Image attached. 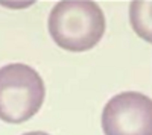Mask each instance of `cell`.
<instances>
[{
  "instance_id": "1",
  "label": "cell",
  "mask_w": 152,
  "mask_h": 135,
  "mask_svg": "<svg viewBox=\"0 0 152 135\" xmlns=\"http://www.w3.org/2000/svg\"><path fill=\"white\" fill-rule=\"evenodd\" d=\"M47 28L58 47L69 52H87L102 40L105 15L96 2L64 0L52 8Z\"/></svg>"
},
{
  "instance_id": "2",
  "label": "cell",
  "mask_w": 152,
  "mask_h": 135,
  "mask_svg": "<svg viewBox=\"0 0 152 135\" xmlns=\"http://www.w3.org/2000/svg\"><path fill=\"white\" fill-rule=\"evenodd\" d=\"M43 78L28 64L12 62L0 67V120L18 125L32 118L43 106Z\"/></svg>"
},
{
  "instance_id": "4",
  "label": "cell",
  "mask_w": 152,
  "mask_h": 135,
  "mask_svg": "<svg viewBox=\"0 0 152 135\" xmlns=\"http://www.w3.org/2000/svg\"><path fill=\"white\" fill-rule=\"evenodd\" d=\"M23 135H50V134L43 132V131H35V132H28V134H23Z\"/></svg>"
},
{
  "instance_id": "3",
  "label": "cell",
  "mask_w": 152,
  "mask_h": 135,
  "mask_svg": "<svg viewBox=\"0 0 152 135\" xmlns=\"http://www.w3.org/2000/svg\"><path fill=\"white\" fill-rule=\"evenodd\" d=\"M102 129L105 135H152V100L137 91L116 94L104 106Z\"/></svg>"
}]
</instances>
